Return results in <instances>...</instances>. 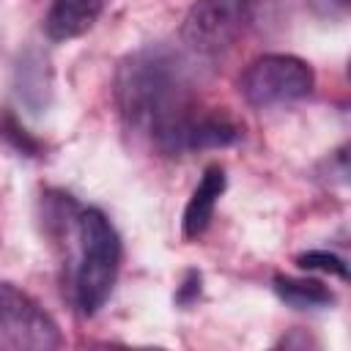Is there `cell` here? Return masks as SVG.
<instances>
[{"label": "cell", "mask_w": 351, "mask_h": 351, "mask_svg": "<svg viewBox=\"0 0 351 351\" xmlns=\"http://www.w3.org/2000/svg\"><path fill=\"white\" fill-rule=\"evenodd\" d=\"M115 107L121 121L145 134L162 154H184V140L197 107L178 58L165 47L132 52L115 74Z\"/></svg>", "instance_id": "cell-1"}, {"label": "cell", "mask_w": 351, "mask_h": 351, "mask_svg": "<svg viewBox=\"0 0 351 351\" xmlns=\"http://www.w3.org/2000/svg\"><path fill=\"white\" fill-rule=\"evenodd\" d=\"M77 266H74V302L82 315H96L121 271V236L99 208L77 211Z\"/></svg>", "instance_id": "cell-2"}, {"label": "cell", "mask_w": 351, "mask_h": 351, "mask_svg": "<svg viewBox=\"0 0 351 351\" xmlns=\"http://www.w3.org/2000/svg\"><path fill=\"white\" fill-rule=\"evenodd\" d=\"M313 88H315L313 66L285 52H269L255 58L239 77V90L244 101L258 110L299 101L310 96Z\"/></svg>", "instance_id": "cell-3"}, {"label": "cell", "mask_w": 351, "mask_h": 351, "mask_svg": "<svg viewBox=\"0 0 351 351\" xmlns=\"http://www.w3.org/2000/svg\"><path fill=\"white\" fill-rule=\"evenodd\" d=\"M0 335L16 348L49 351L60 346L55 318L14 282H0Z\"/></svg>", "instance_id": "cell-4"}, {"label": "cell", "mask_w": 351, "mask_h": 351, "mask_svg": "<svg viewBox=\"0 0 351 351\" xmlns=\"http://www.w3.org/2000/svg\"><path fill=\"white\" fill-rule=\"evenodd\" d=\"M252 0H197L189 5L181 38L200 55H217L239 36Z\"/></svg>", "instance_id": "cell-5"}, {"label": "cell", "mask_w": 351, "mask_h": 351, "mask_svg": "<svg viewBox=\"0 0 351 351\" xmlns=\"http://www.w3.org/2000/svg\"><path fill=\"white\" fill-rule=\"evenodd\" d=\"M222 192H225V170L219 165L206 167L197 186L192 189V195L186 200V208H184V219H181L184 239H200L208 230Z\"/></svg>", "instance_id": "cell-6"}, {"label": "cell", "mask_w": 351, "mask_h": 351, "mask_svg": "<svg viewBox=\"0 0 351 351\" xmlns=\"http://www.w3.org/2000/svg\"><path fill=\"white\" fill-rule=\"evenodd\" d=\"M104 0H52L44 16V33L52 41H71L85 36L101 16Z\"/></svg>", "instance_id": "cell-7"}, {"label": "cell", "mask_w": 351, "mask_h": 351, "mask_svg": "<svg viewBox=\"0 0 351 351\" xmlns=\"http://www.w3.org/2000/svg\"><path fill=\"white\" fill-rule=\"evenodd\" d=\"M241 137V126L222 110L197 112L186 129L184 151H206V148H225Z\"/></svg>", "instance_id": "cell-8"}, {"label": "cell", "mask_w": 351, "mask_h": 351, "mask_svg": "<svg viewBox=\"0 0 351 351\" xmlns=\"http://www.w3.org/2000/svg\"><path fill=\"white\" fill-rule=\"evenodd\" d=\"M274 293L296 307V310H307V307H329L335 302V293L329 291V285H324L321 280H310V277H285L277 274L274 277Z\"/></svg>", "instance_id": "cell-9"}, {"label": "cell", "mask_w": 351, "mask_h": 351, "mask_svg": "<svg viewBox=\"0 0 351 351\" xmlns=\"http://www.w3.org/2000/svg\"><path fill=\"white\" fill-rule=\"evenodd\" d=\"M296 266L304 269V271H324V274L348 280L346 261L340 255H335V252H326V250H310V252L296 255Z\"/></svg>", "instance_id": "cell-10"}, {"label": "cell", "mask_w": 351, "mask_h": 351, "mask_svg": "<svg viewBox=\"0 0 351 351\" xmlns=\"http://www.w3.org/2000/svg\"><path fill=\"white\" fill-rule=\"evenodd\" d=\"M0 134H3L16 151H22L25 156H36V154H38V143L19 126V121H16L14 115H3V121H0Z\"/></svg>", "instance_id": "cell-11"}, {"label": "cell", "mask_w": 351, "mask_h": 351, "mask_svg": "<svg viewBox=\"0 0 351 351\" xmlns=\"http://www.w3.org/2000/svg\"><path fill=\"white\" fill-rule=\"evenodd\" d=\"M195 296H200V274L197 271H186V277H184V282H181V288L176 293V302L178 304H189Z\"/></svg>", "instance_id": "cell-12"}, {"label": "cell", "mask_w": 351, "mask_h": 351, "mask_svg": "<svg viewBox=\"0 0 351 351\" xmlns=\"http://www.w3.org/2000/svg\"><path fill=\"white\" fill-rule=\"evenodd\" d=\"M310 5L321 16H340L348 11V0H310Z\"/></svg>", "instance_id": "cell-13"}]
</instances>
